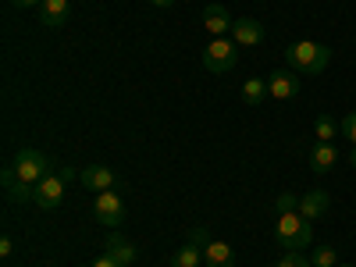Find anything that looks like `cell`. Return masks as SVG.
Instances as JSON below:
<instances>
[{
  "label": "cell",
  "instance_id": "cell-17",
  "mask_svg": "<svg viewBox=\"0 0 356 267\" xmlns=\"http://www.w3.org/2000/svg\"><path fill=\"white\" fill-rule=\"evenodd\" d=\"M264 97H271L267 93V79H250V82H243V100L246 104H264Z\"/></svg>",
  "mask_w": 356,
  "mask_h": 267
},
{
  "label": "cell",
  "instance_id": "cell-12",
  "mask_svg": "<svg viewBox=\"0 0 356 267\" xmlns=\"http://www.w3.org/2000/svg\"><path fill=\"white\" fill-rule=\"evenodd\" d=\"M68 11H72L68 0H43V4H40V22L47 29H57V25H65Z\"/></svg>",
  "mask_w": 356,
  "mask_h": 267
},
{
  "label": "cell",
  "instance_id": "cell-23",
  "mask_svg": "<svg viewBox=\"0 0 356 267\" xmlns=\"http://www.w3.org/2000/svg\"><path fill=\"white\" fill-rule=\"evenodd\" d=\"M189 243L207 246V243H211V235H207V228H189Z\"/></svg>",
  "mask_w": 356,
  "mask_h": 267
},
{
  "label": "cell",
  "instance_id": "cell-22",
  "mask_svg": "<svg viewBox=\"0 0 356 267\" xmlns=\"http://www.w3.org/2000/svg\"><path fill=\"white\" fill-rule=\"evenodd\" d=\"M339 129H342V136H349L353 146H356V111H349V114L342 118V125H339Z\"/></svg>",
  "mask_w": 356,
  "mask_h": 267
},
{
  "label": "cell",
  "instance_id": "cell-24",
  "mask_svg": "<svg viewBox=\"0 0 356 267\" xmlns=\"http://www.w3.org/2000/svg\"><path fill=\"white\" fill-rule=\"evenodd\" d=\"M54 171H57V175H61V178H65V182H75V178H79V171H75V168H68V164H57Z\"/></svg>",
  "mask_w": 356,
  "mask_h": 267
},
{
  "label": "cell",
  "instance_id": "cell-1",
  "mask_svg": "<svg viewBox=\"0 0 356 267\" xmlns=\"http://www.w3.org/2000/svg\"><path fill=\"white\" fill-rule=\"evenodd\" d=\"M285 61H289V68H292V72L321 75L324 68L332 65V47H324V43H310V40L289 43V47H285Z\"/></svg>",
  "mask_w": 356,
  "mask_h": 267
},
{
  "label": "cell",
  "instance_id": "cell-28",
  "mask_svg": "<svg viewBox=\"0 0 356 267\" xmlns=\"http://www.w3.org/2000/svg\"><path fill=\"white\" fill-rule=\"evenodd\" d=\"M150 4H154V8H171L175 0H150Z\"/></svg>",
  "mask_w": 356,
  "mask_h": 267
},
{
  "label": "cell",
  "instance_id": "cell-4",
  "mask_svg": "<svg viewBox=\"0 0 356 267\" xmlns=\"http://www.w3.org/2000/svg\"><path fill=\"white\" fill-rule=\"evenodd\" d=\"M235 61H239V43H235V40L218 36V40L207 43V50H203V65H207V72H214V75L232 72Z\"/></svg>",
  "mask_w": 356,
  "mask_h": 267
},
{
  "label": "cell",
  "instance_id": "cell-26",
  "mask_svg": "<svg viewBox=\"0 0 356 267\" xmlns=\"http://www.w3.org/2000/svg\"><path fill=\"white\" fill-rule=\"evenodd\" d=\"M11 253H15V239L4 235V239H0V257H11Z\"/></svg>",
  "mask_w": 356,
  "mask_h": 267
},
{
  "label": "cell",
  "instance_id": "cell-10",
  "mask_svg": "<svg viewBox=\"0 0 356 267\" xmlns=\"http://www.w3.org/2000/svg\"><path fill=\"white\" fill-rule=\"evenodd\" d=\"M328 207H332V196H328V193H324V189H310V193L300 200V214H303L307 221H317V218L328 214Z\"/></svg>",
  "mask_w": 356,
  "mask_h": 267
},
{
  "label": "cell",
  "instance_id": "cell-29",
  "mask_svg": "<svg viewBox=\"0 0 356 267\" xmlns=\"http://www.w3.org/2000/svg\"><path fill=\"white\" fill-rule=\"evenodd\" d=\"M349 164H353V168H356V146H353V154H349Z\"/></svg>",
  "mask_w": 356,
  "mask_h": 267
},
{
  "label": "cell",
  "instance_id": "cell-21",
  "mask_svg": "<svg viewBox=\"0 0 356 267\" xmlns=\"http://www.w3.org/2000/svg\"><path fill=\"white\" fill-rule=\"evenodd\" d=\"M275 207H278V214H285V211H300V200H296L292 193H282Z\"/></svg>",
  "mask_w": 356,
  "mask_h": 267
},
{
  "label": "cell",
  "instance_id": "cell-27",
  "mask_svg": "<svg viewBox=\"0 0 356 267\" xmlns=\"http://www.w3.org/2000/svg\"><path fill=\"white\" fill-rule=\"evenodd\" d=\"M33 4H43V0H11V8H33Z\"/></svg>",
  "mask_w": 356,
  "mask_h": 267
},
{
  "label": "cell",
  "instance_id": "cell-13",
  "mask_svg": "<svg viewBox=\"0 0 356 267\" xmlns=\"http://www.w3.org/2000/svg\"><path fill=\"white\" fill-rule=\"evenodd\" d=\"M335 161H339V150H335V143H317L314 150H310V168H314L317 175L332 171V168H335Z\"/></svg>",
  "mask_w": 356,
  "mask_h": 267
},
{
  "label": "cell",
  "instance_id": "cell-14",
  "mask_svg": "<svg viewBox=\"0 0 356 267\" xmlns=\"http://www.w3.org/2000/svg\"><path fill=\"white\" fill-rule=\"evenodd\" d=\"M203 264L207 267H235V257H232V246L228 243H207L203 246Z\"/></svg>",
  "mask_w": 356,
  "mask_h": 267
},
{
  "label": "cell",
  "instance_id": "cell-8",
  "mask_svg": "<svg viewBox=\"0 0 356 267\" xmlns=\"http://www.w3.org/2000/svg\"><path fill=\"white\" fill-rule=\"evenodd\" d=\"M79 182L86 186V189H93V193H107V189H114V171L107 168V164H89L82 175H79Z\"/></svg>",
  "mask_w": 356,
  "mask_h": 267
},
{
  "label": "cell",
  "instance_id": "cell-25",
  "mask_svg": "<svg viewBox=\"0 0 356 267\" xmlns=\"http://www.w3.org/2000/svg\"><path fill=\"white\" fill-rule=\"evenodd\" d=\"M93 267H125V264H118L114 257H107V253H100V257L93 260Z\"/></svg>",
  "mask_w": 356,
  "mask_h": 267
},
{
  "label": "cell",
  "instance_id": "cell-11",
  "mask_svg": "<svg viewBox=\"0 0 356 267\" xmlns=\"http://www.w3.org/2000/svg\"><path fill=\"white\" fill-rule=\"evenodd\" d=\"M232 40L239 43V47H257L264 40V25L257 18H239L232 25Z\"/></svg>",
  "mask_w": 356,
  "mask_h": 267
},
{
  "label": "cell",
  "instance_id": "cell-30",
  "mask_svg": "<svg viewBox=\"0 0 356 267\" xmlns=\"http://www.w3.org/2000/svg\"><path fill=\"white\" fill-rule=\"evenodd\" d=\"M339 267H353V264H339Z\"/></svg>",
  "mask_w": 356,
  "mask_h": 267
},
{
  "label": "cell",
  "instance_id": "cell-18",
  "mask_svg": "<svg viewBox=\"0 0 356 267\" xmlns=\"http://www.w3.org/2000/svg\"><path fill=\"white\" fill-rule=\"evenodd\" d=\"M314 136H317V143H332V139H335V118H332V114H317Z\"/></svg>",
  "mask_w": 356,
  "mask_h": 267
},
{
  "label": "cell",
  "instance_id": "cell-20",
  "mask_svg": "<svg viewBox=\"0 0 356 267\" xmlns=\"http://www.w3.org/2000/svg\"><path fill=\"white\" fill-rule=\"evenodd\" d=\"M314 267H339V250L335 246H321V250H314Z\"/></svg>",
  "mask_w": 356,
  "mask_h": 267
},
{
  "label": "cell",
  "instance_id": "cell-7",
  "mask_svg": "<svg viewBox=\"0 0 356 267\" xmlns=\"http://www.w3.org/2000/svg\"><path fill=\"white\" fill-rule=\"evenodd\" d=\"M267 93H271L275 100H292L296 93H300V72L292 68H278L267 75Z\"/></svg>",
  "mask_w": 356,
  "mask_h": 267
},
{
  "label": "cell",
  "instance_id": "cell-5",
  "mask_svg": "<svg viewBox=\"0 0 356 267\" xmlns=\"http://www.w3.org/2000/svg\"><path fill=\"white\" fill-rule=\"evenodd\" d=\"M93 218H97L100 225H107V228H118V225L125 221V203H122V196H118L114 189L97 193V200H93Z\"/></svg>",
  "mask_w": 356,
  "mask_h": 267
},
{
  "label": "cell",
  "instance_id": "cell-2",
  "mask_svg": "<svg viewBox=\"0 0 356 267\" xmlns=\"http://www.w3.org/2000/svg\"><path fill=\"white\" fill-rule=\"evenodd\" d=\"M275 235H278V243L285 250H307L314 243V225L300 211H285V214H278Z\"/></svg>",
  "mask_w": 356,
  "mask_h": 267
},
{
  "label": "cell",
  "instance_id": "cell-9",
  "mask_svg": "<svg viewBox=\"0 0 356 267\" xmlns=\"http://www.w3.org/2000/svg\"><path fill=\"white\" fill-rule=\"evenodd\" d=\"M203 25H207V33L218 40V36L232 33V25H235V22H232V15H228L225 4H207V11H203Z\"/></svg>",
  "mask_w": 356,
  "mask_h": 267
},
{
  "label": "cell",
  "instance_id": "cell-16",
  "mask_svg": "<svg viewBox=\"0 0 356 267\" xmlns=\"http://www.w3.org/2000/svg\"><path fill=\"white\" fill-rule=\"evenodd\" d=\"M200 264H203V250L196 243H186L182 250H175V260H171V267H200Z\"/></svg>",
  "mask_w": 356,
  "mask_h": 267
},
{
  "label": "cell",
  "instance_id": "cell-19",
  "mask_svg": "<svg viewBox=\"0 0 356 267\" xmlns=\"http://www.w3.org/2000/svg\"><path fill=\"white\" fill-rule=\"evenodd\" d=\"M275 267H314V260H307V253L303 250H285L282 257H278V264Z\"/></svg>",
  "mask_w": 356,
  "mask_h": 267
},
{
  "label": "cell",
  "instance_id": "cell-6",
  "mask_svg": "<svg viewBox=\"0 0 356 267\" xmlns=\"http://www.w3.org/2000/svg\"><path fill=\"white\" fill-rule=\"evenodd\" d=\"M65 189H68V182L57 171H50L47 178L36 182V207H40V211H54V207H61Z\"/></svg>",
  "mask_w": 356,
  "mask_h": 267
},
{
  "label": "cell",
  "instance_id": "cell-3",
  "mask_svg": "<svg viewBox=\"0 0 356 267\" xmlns=\"http://www.w3.org/2000/svg\"><path fill=\"white\" fill-rule=\"evenodd\" d=\"M11 168H15V175L22 178V182H29V186H36L40 178H47L57 164L43 154V150H33V146H25V150H18L15 154V161H11Z\"/></svg>",
  "mask_w": 356,
  "mask_h": 267
},
{
  "label": "cell",
  "instance_id": "cell-15",
  "mask_svg": "<svg viewBox=\"0 0 356 267\" xmlns=\"http://www.w3.org/2000/svg\"><path fill=\"white\" fill-rule=\"evenodd\" d=\"M104 253H107V257H114L118 264H125V267H129V264L136 260V246H132L129 239H122V235H107V243H104Z\"/></svg>",
  "mask_w": 356,
  "mask_h": 267
}]
</instances>
